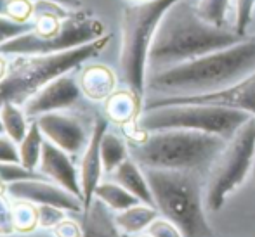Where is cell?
Listing matches in <instances>:
<instances>
[{
  "instance_id": "obj_35",
  "label": "cell",
  "mask_w": 255,
  "mask_h": 237,
  "mask_svg": "<svg viewBox=\"0 0 255 237\" xmlns=\"http://www.w3.org/2000/svg\"><path fill=\"white\" fill-rule=\"evenodd\" d=\"M0 163H19L17 144L5 134L0 135Z\"/></svg>"
},
{
  "instance_id": "obj_38",
  "label": "cell",
  "mask_w": 255,
  "mask_h": 237,
  "mask_svg": "<svg viewBox=\"0 0 255 237\" xmlns=\"http://www.w3.org/2000/svg\"><path fill=\"white\" fill-rule=\"evenodd\" d=\"M125 3H141V2H148V0H124Z\"/></svg>"
},
{
  "instance_id": "obj_37",
  "label": "cell",
  "mask_w": 255,
  "mask_h": 237,
  "mask_svg": "<svg viewBox=\"0 0 255 237\" xmlns=\"http://www.w3.org/2000/svg\"><path fill=\"white\" fill-rule=\"evenodd\" d=\"M9 64H10V56H5V54L0 52V81L3 80V77L9 71Z\"/></svg>"
},
{
  "instance_id": "obj_41",
  "label": "cell",
  "mask_w": 255,
  "mask_h": 237,
  "mask_svg": "<svg viewBox=\"0 0 255 237\" xmlns=\"http://www.w3.org/2000/svg\"><path fill=\"white\" fill-rule=\"evenodd\" d=\"M252 173H254V180H255V158H254V166H252Z\"/></svg>"
},
{
  "instance_id": "obj_2",
  "label": "cell",
  "mask_w": 255,
  "mask_h": 237,
  "mask_svg": "<svg viewBox=\"0 0 255 237\" xmlns=\"http://www.w3.org/2000/svg\"><path fill=\"white\" fill-rule=\"evenodd\" d=\"M249 35L203 19L193 0H177L163 14L148 56V73L198 59L242 42Z\"/></svg>"
},
{
  "instance_id": "obj_8",
  "label": "cell",
  "mask_w": 255,
  "mask_h": 237,
  "mask_svg": "<svg viewBox=\"0 0 255 237\" xmlns=\"http://www.w3.org/2000/svg\"><path fill=\"white\" fill-rule=\"evenodd\" d=\"M249 118L243 111L210 104H163L142 109L135 127L141 132L195 130L229 139Z\"/></svg>"
},
{
  "instance_id": "obj_32",
  "label": "cell",
  "mask_w": 255,
  "mask_h": 237,
  "mask_svg": "<svg viewBox=\"0 0 255 237\" xmlns=\"http://www.w3.org/2000/svg\"><path fill=\"white\" fill-rule=\"evenodd\" d=\"M33 28V23H17V21L0 17V45L14 40L19 35L26 33Z\"/></svg>"
},
{
  "instance_id": "obj_29",
  "label": "cell",
  "mask_w": 255,
  "mask_h": 237,
  "mask_svg": "<svg viewBox=\"0 0 255 237\" xmlns=\"http://www.w3.org/2000/svg\"><path fill=\"white\" fill-rule=\"evenodd\" d=\"M38 206V229L44 231H52L61 220L71 215L70 211L63 210V208L52 206V204H37Z\"/></svg>"
},
{
  "instance_id": "obj_20",
  "label": "cell",
  "mask_w": 255,
  "mask_h": 237,
  "mask_svg": "<svg viewBox=\"0 0 255 237\" xmlns=\"http://www.w3.org/2000/svg\"><path fill=\"white\" fill-rule=\"evenodd\" d=\"M115 215V224L120 229V232L124 236H135L142 234L148 231V227L151 225V222L156 217H160V211L154 206L149 204L139 203L134 206L127 208L124 211H118Z\"/></svg>"
},
{
  "instance_id": "obj_23",
  "label": "cell",
  "mask_w": 255,
  "mask_h": 237,
  "mask_svg": "<svg viewBox=\"0 0 255 237\" xmlns=\"http://www.w3.org/2000/svg\"><path fill=\"white\" fill-rule=\"evenodd\" d=\"M0 118H2L3 134L9 135L16 144H19L28 134L31 125V118L26 114L24 107L16 102H5L0 106Z\"/></svg>"
},
{
  "instance_id": "obj_14",
  "label": "cell",
  "mask_w": 255,
  "mask_h": 237,
  "mask_svg": "<svg viewBox=\"0 0 255 237\" xmlns=\"http://www.w3.org/2000/svg\"><path fill=\"white\" fill-rule=\"evenodd\" d=\"M108 128H110V121L106 118H96L91 139H89L85 149L82 151V154L78 156V177H80L82 199H84L85 210L94 201V192L104 177V168L101 159V139Z\"/></svg>"
},
{
  "instance_id": "obj_34",
  "label": "cell",
  "mask_w": 255,
  "mask_h": 237,
  "mask_svg": "<svg viewBox=\"0 0 255 237\" xmlns=\"http://www.w3.org/2000/svg\"><path fill=\"white\" fill-rule=\"evenodd\" d=\"M51 232L56 237H84L82 222H77L75 218H71L70 215H68L64 220H61Z\"/></svg>"
},
{
  "instance_id": "obj_15",
  "label": "cell",
  "mask_w": 255,
  "mask_h": 237,
  "mask_svg": "<svg viewBox=\"0 0 255 237\" xmlns=\"http://www.w3.org/2000/svg\"><path fill=\"white\" fill-rule=\"evenodd\" d=\"M38 171H40L47 180H51L54 184L70 190L75 196L82 197L78 164L75 163V158L71 156V154H68L66 151H63L61 147L54 146L47 139H45L44 151H42Z\"/></svg>"
},
{
  "instance_id": "obj_18",
  "label": "cell",
  "mask_w": 255,
  "mask_h": 237,
  "mask_svg": "<svg viewBox=\"0 0 255 237\" xmlns=\"http://www.w3.org/2000/svg\"><path fill=\"white\" fill-rule=\"evenodd\" d=\"M106 178L120 184L122 187H125L130 194H134L141 203L154 206L153 192H151V187H149L144 168H142L132 156L127 158V159H125L117 170L111 171Z\"/></svg>"
},
{
  "instance_id": "obj_7",
  "label": "cell",
  "mask_w": 255,
  "mask_h": 237,
  "mask_svg": "<svg viewBox=\"0 0 255 237\" xmlns=\"http://www.w3.org/2000/svg\"><path fill=\"white\" fill-rule=\"evenodd\" d=\"M110 42L111 35L108 33L99 40L64 52L10 56L9 71L0 81V106L5 102L23 104L28 97H31L56 77L96 59Z\"/></svg>"
},
{
  "instance_id": "obj_22",
  "label": "cell",
  "mask_w": 255,
  "mask_h": 237,
  "mask_svg": "<svg viewBox=\"0 0 255 237\" xmlns=\"http://www.w3.org/2000/svg\"><path fill=\"white\" fill-rule=\"evenodd\" d=\"M94 199H99L103 204H106L113 213H118V211H124L127 208L134 206V204H139L141 201L130 194L125 187H122L120 184L110 180V178H103L101 184L98 185L94 192Z\"/></svg>"
},
{
  "instance_id": "obj_39",
  "label": "cell",
  "mask_w": 255,
  "mask_h": 237,
  "mask_svg": "<svg viewBox=\"0 0 255 237\" xmlns=\"http://www.w3.org/2000/svg\"><path fill=\"white\" fill-rule=\"evenodd\" d=\"M127 237H153V236H149L148 232H142V234H135V236H127Z\"/></svg>"
},
{
  "instance_id": "obj_4",
  "label": "cell",
  "mask_w": 255,
  "mask_h": 237,
  "mask_svg": "<svg viewBox=\"0 0 255 237\" xmlns=\"http://www.w3.org/2000/svg\"><path fill=\"white\" fill-rule=\"evenodd\" d=\"M226 141L207 132L158 130L146 132L139 139H128V151L142 168L207 173Z\"/></svg>"
},
{
  "instance_id": "obj_33",
  "label": "cell",
  "mask_w": 255,
  "mask_h": 237,
  "mask_svg": "<svg viewBox=\"0 0 255 237\" xmlns=\"http://www.w3.org/2000/svg\"><path fill=\"white\" fill-rule=\"evenodd\" d=\"M146 232L153 237H184L182 231L174 224V222H170L168 218L161 217V215L154 218Z\"/></svg>"
},
{
  "instance_id": "obj_3",
  "label": "cell",
  "mask_w": 255,
  "mask_h": 237,
  "mask_svg": "<svg viewBox=\"0 0 255 237\" xmlns=\"http://www.w3.org/2000/svg\"><path fill=\"white\" fill-rule=\"evenodd\" d=\"M31 23L30 31L0 45V52L5 56L57 54L87 45L110 33L96 14L56 0H37Z\"/></svg>"
},
{
  "instance_id": "obj_13",
  "label": "cell",
  "mask_w": 255,
  "mask_h": 237,
  "mask_svg": "<svg viewBox=\"0 0 255 237\" xmlns=\"http://www.w3.org/2000/svg\"><path fill=\"white\" fill-rule=\"evenodd\" d=\"M7 194L10 199H23L35 204H52L70 211L71 215H82L85 210L82 197L44 177L10 182L7 184Z\"/></svg>"
},
{
  "instance_id": "obj_17",
  "label": "cell",
  "mask_w": 255,
  "mask_h": 237,
  "mask_svg": "<svg viewBox=\"0 0 255 237\" xmlns=\"http://www.w3.org/2000/svg\"><path fill=\"white\" fill-rule=\"evenodd\" d=\"M144 109V97L132 88H117L103 102V116L120 128H128L137 123Z\"/></svg>"
},
{
  "instance_id": "obj_21",
  "label": "cell",
  "mask_w": 255,
  "mask_h": 237,
  "mask_svg": "<svg viewBox=\"0 0 255 237\" xmlns=\"http://www.w3.org/2000/svg\"><path fill=\"white\" fill-rule=\"evenodd\" d=\"M127 158H130L128 141H125L120 134L108 128L101 139V159L104 168V177H108L111 171L117 170Z\"/></svg>"
},
{
  "instance_id": "obj_5",
  "label": "cell",
  "mask_w": 255,
  "mask_h": 237,
  "mask_svg": "<svg viewBox=\"0 0 255 237\" xmlns=\"http://www.w3.org/2000/svg\"><path fill=\"white\" fill-rule=\"evenodd\" d=\"M154 206L174 222L184 237H215L207 220L205 177L200 171L144 168Z\"/></svg>"
},
{
  "instance_id": "obj_26",
  "label": "cell",
  "mask_w": 255,
  "mask_h": 237,
  "mask_svg": "<svg viewBox=\"0 0 255 237\" xmlns=\"http://www.w3.org/2000/svg\"><path fill=\"white\" fill-rule=\"evenodd\" d=\"M233 0H196L198 14L215 26H226L228 12L231 10Z\"/></svg>"
},
{
  "instance_id": "obj_36",
  "label": "cell",
  "mask_w": 255,
  "mask_h": 237,
  "mask_svg": "<svg viewBox=\"0 0 255 237\" xmlns=\"http://www.w3.org/2000/svg\"><path fill=\"white\" fill-rule=\"evenodd\" d=\"M0 237H56L51 231H44V229H37L33 232H28V234H19V232H14L10 236H0Z\"/></svg>"
},
{
  "instance_id": "obj_24",
  "label": "cell",
  "mask_w": 255,
  "mask_h": 237,
  "mask_svg": "<svg viewBox=\"0 0 255 237\" xmlns=\"http://www.w3.org/2000/svg\"><path fill=\"white\" fill-rule=\"evenodd\" d=\"M45 137L42 134L40 127H38L37 121H31L30 130L24 135V139L17 144V149H19V163L24 168L31 171H38V164H40L42 151H44ZM40 173V171H38Z\"/></svg>"
},
{
  "instance_id": "obj_16",
  "label": "cell",
  "mask_w": 255,
  "mask_h": 237,
  "mask_svg": "<svg viewBox=\"0 0 255 237\" xmlns=\"http://www.w3.org/2000/svg\"><path fill=\"white\" fill-rule=\"evenodd\" d=\"M78 85L89 102H104L118 88L120 78L111 66L91 59L78 68Z\"/></svg>"
},
{
  "instance_id": "obj_11",
  "label": "cell",
  "mask_w": 255,
  "mask_h": 237,
  "mask_svg": "<svg viewBox=\"0 0 255 237\" xmlns=\"http://www.w3.org/2000/svg\"><path fill=\"white\" fill-rule=\"evenodd\" d=\"M78 68L70 70L59 75L42 88H38L31 97H28L21 106L24 107L26 114L35 120L45 113L63 109H75L84 100L80 85H78Z\"/></svg>"
},
{
  "instance_id": "obj_28",
  "label": "cell",
  "mask_w": 255,
  "mask_h": 237,
  "mask_svg": "<svg viewBox=\"0 0 255 237\" xmlns=\"http://www.w3.org/2000/svg\"><path fill=\"white\" fill-rule=\"evenodd\" d=\"M255 0H233L231 10H233V30L240 35H247L249 24L252 21Z\"/></svg>"
},
{
  "instance_id": "obj_6",
  "label": "cell",
  "mask_w": 255,
  "mask_h": 237,
  "mask_svg": "<svg viewBox=\"0 0 255 237\" xmlns=\"http://www.w3.org/2000/svg\"><path fill=\"white\" fill-rule=\"evenodd\" d=\"M174 2L177 0H148L122 7L117 73L124 87L132 88L144 99L149 49L161 17Z\"/></svg>"
},
{
  "instance_id": "obj_25",
  "label": "cell",
  "mask_w": 255,
  "mask_h": 237,
  "mask_svg": "<svg viewBox=\"0 0 255 237\" xmlns=\"http://www.w3.org/2000/svg\"><path fill=\"white\" fill-rule=\"evenodd\" d=\"M14 227L19 234H28L38 229V206L30 201L12 199Z\"/></svg>"
},
{
  "instance_id": "obj_9",
  "label": "cell",
  "mask_w": 255,
  "mask_h": 237,
  "mask_svg": "<svg viewBox=\"0 0 255 237\" xmlns=\"http://www.w3.org/2000/svg\"><path fill=\"white\" fill-rule=\"evenodd\" d=\"M255 158V116H250L233 137L226 141L205 173V208L217 211L245 182Z\"/></svg>"
},
{
  "instance_id": "obj_12",
  "label": "cell",
  "mask_w": 255,
  "mask_h": 237,
  "mask_svg": "<svg viewBox=\"0 0 255 237\" xmlns=\"http://www.w3.org/2000/svg\"><path fill=\"white\" fill-rule=\"evenodd\" d=\"M210 104V106L229 107V109L243 111V113L255 116V71L243 78L242 81L231 85L228 88H222L217 92L191 97H146L144 109L154 106H163V104Z\"/></svg>"
},
{
  "instance_id": "obj_10",
  "label": "cell",
  "mask_w": 255,
  "mask_h": 237,
  "mask_svg": "<svg viewBox=\"0 0 255 237\" xmlns=\"http://www.w3.org/2000/svg\"><path fill=\"white\" fill-rule=\"evenodd\" d=\"M35 121L49 142L66 151L75 159L85 149L94 128V121H87L84 114L77 113L75 109L45 113L35 118Z\"/></svg>"
},
{
  "instance_id": "obj_31",
  "label": "cell",
  "mask_w": 255,
  "mask_h": 237,
  "mask_svg": "<svg viewBox=\"0 0 255 237\" xmlns=\"http://www.w3.org/2000/svg\"><path fill=\"white\" fill-rule=\"evenodd\" d=\"M16 232L12 213V199L7 190H0V236H10Z\"/></svg>"
},
{
  "instance_id": "obj_40",
  "label": "cell",
  "mask_w": 255,
  "mask_h": 237,
  "mask_svg": "<svg viewBox=\"0 0 255 237\" xmlns=\"http://www.w3.org/2000/svg\"><path fill=\"white\" fill-rule=\"evenodd\" d=\"M3 134V125H2V118H0V135Z\"/></svg>"
},
{
  "instance_id": "obj_30",
  "label": "cell",
  "mask_w": 255,
  "mask_h": 237,
  "mask_svg": "<svg viewBox=\"0 0 255 237\" xmlns=\"http://www.w3.org/2000/svg\"><path fill=\"white\" fill-rule=\"evenodd\" d=\"M38 177H44V175L38 173V171L28 170V168H24L23 164H19V163H0V182L5 185L16 180L38 178Z\"/></svg>"
},
{
  "instance_id": "obj_27",
  "label": "cell",
  "mask_w": 255,
  "mask_h": 237,
  "mask_svg": "<svg viewBox=\"0 0 255 237\" xmlns=\"http://www.w3.org/2000/svg\"><path fill=\"white\" fill-rule=\"evenodd\" d=\"M37 0H0V17L17 21V23H31L35 16Z\"/></svg>"
},
{
  "instance_id": "obj_1",
  "label": "cell",
  "mask_w": 255,
  "mask_h": 237,
  "mask_svg": "<svg viewBox=\"0 0 255 237\" xmlns=\"http://www.w3.org/2000/svg\"><path fill=\"white\" fill-rule=\"evenodd\" d=\"M255 71V35L198 59L148 73L146 97H191L217 92Z\"/></svg>"
},
{
  "instance_id": "obj_19",
  "label": "cell",
  "mask_w": 255,
  "mask_h": 237,
  "mask_svg": "<svg viewBox=\"0 0 255 237\" xmlns=\"http://www.w3.org/2000/svg\"><path fill=\"white\" fill-rule=\"evenodd\" d=\"M84 237H124L115 224V215L106 204L94 199L82 213Z\"/></svg>"
}]
</instances>
